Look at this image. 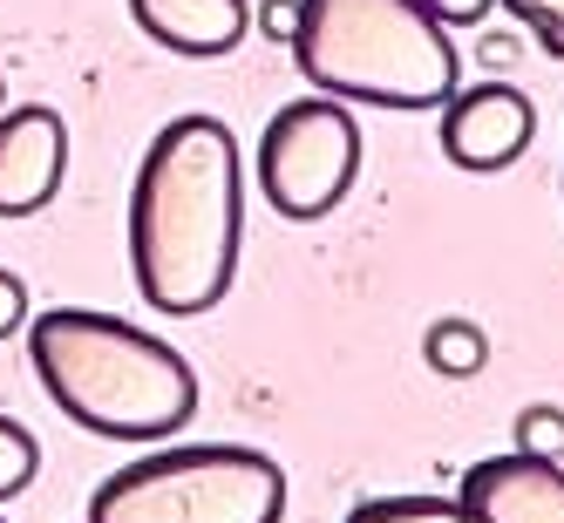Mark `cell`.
<instances>
[{
    "label": "cell",
    "mask_w": 564,
    "mask_h": 523,
    "mask_svg": "<svg viewBox=\"0 0 564 523\" xmlns=\"http://www.w3.org/2000/svg\"><path fill=\"white\" fill-rule=\"evenodd\" d=\"M0 109H8V83H0Z\"/></svg>",
    "instance_id": "19"
},
{
    "label": "cell",
    "mask_w": 564,
    "mask_h": 523,
    "mask_svg": "<svg viewBox=\"0 0 564 523\" xmlns=\"http://www.w3.org/2000/svg\"><path fill=\"white\" fill-rule=\"evenodd\" d=\"M252 28L265 34V42H286V48H293V34H300V0H259V8H252Z\"/></svg>",
    "instance_id": "15"
},
{
    "label": "cell",
    "mask_w": 564,
    "mask_h": 523,
    "mask_svg": "<svg viewBox=\"0 0 564 523\" xmlns=\"http://www.w3.org/2000/svg\"><path fill=\"white\" fill-rule=\"evenodd\" d=\"M510 449L544 456V462H564V408H557V401H531V408H517Z\"/></svg>",
    "instance_id": "12"
},
{
    "label": "cell",
    "mask_w": 564,
    "mask_h": 523,
    "mask_svg": "<svg viewBox=\"0 0 564 523\" xmlns=\"http://www.w3.org/2000/svg\"><path fill=\"white\" fill-rule=\"evenodd\" d=\"M238 231H246V171L238 137L218 116H177L150 137L137 184H130V272L137 293L171 313L197 319L231 293Z\"/></svg>",
    "instance_id": "1"
},
{
    "label": "cell",
    "mask_w": 564,
    "mask_h": 523,
    "mask_svg": "<svg viewBox=\"0 0 564 523\" xmlns=\"http://www.w3.org/2000/svg\"><path fill=\"white\" fill-rule=\"evenodd\" d=\"M476 55H482V68H490V62L503 68V62H510V34H482V48H476Z\"/></svg>",
    "instance_id": "18"
},
{
    "label": "cell",
    "mask_w": 564,
    "mask_h": 523,
    "mask_svg": "<svg viewBox=\"0 0 564 523\" xmlns=\"http://www.w3.org/2000/svg\"><path fill=\"white\" fill-rule=\"evenodd\" d=\"M34 476H42V442H34L14 415H0V503L21 497Z\"/></svg>",
    "instance_id": "13"
},
{
    "label": "cell",
    "mask_w": 564,
    "mask_h": 523,
    "mask_svg": "<svg viewBox=\"0 0 564 523\" xmlns=\"http://www.w3.org/2000/svg\"><path fill=\"white\" fill-rule=\"evenodd\" d=\"M130 14H137V28L156 48L191 55V62L231 55L238 42H246V28H252L246 0H130Z\"/></svg>",
    "instance_id": "9"
},
{
    "label": "cell",
    "mask_w": 564,
    "mask_h": 523,
    "mask_svg": "<svg viewBox=\"0 0 564 523\" xmlns=\"http://www.w3.org/2000/svg\"><path fill=\"white\" fill-rule=\"evenodd\" d=\"M347 523H469L456 497H375V503H354Z\"/></svg>",
    "instance_id": "11"
},
{
    "label": "cell",
    "mask_w": 564,
    "mask_h": 523,
    "mask_svg": "<svg viewBox=\"0 0 564 523\" xmlns=\"http://www.w3.org/2000/svg\"><path fill=\"white\" fill-rule=\"evenodd\" d=\"M469 523H564V469L544 456H490L463 476L456 490Z\"/></svg>",
    "instance_id": "8"
},
{
    "label": "cell",
    "mask_w": 564,
    "mask_h": 523,
    "mask_svg": "<svg viewBox=\"0 0 564 523\" xmlns=\"http://www.w3.org/2000/svg\"><path fill=\"white\" fill-rule=\"evenodd\" d=\"M21 327H28V286H21L8 265H0V340L21 334Z\"/></svg>",
    "instance_id": "16"
},
{
    "label": "cell",
    "mask_w": 564,
    "mask_h": 523,
    "mask_svg": "<svg viewBox=\"0 0 564 523\" xmlns=\"http://www.w3.org/2000/svg\"><path fill=\"white\" fill-rule=\"evenodd\" d=\"M422 8H429L442 28H469V21H482V14H490L497 0H422Z\"/></svg>",
    "instance_id": "17"
},
{
    "label": "cell",
    "mask_w": 564,
    "mask_h": 523,
    "mask_svg": "<svg viewBox=\"0 0 564 523\" xmlns=\"http://www.w3.org/2000/svg\"><path fill=\"white\" fill-rule=\"evenodd\" d=\"M497 8H503L523 34H538L544 55L564 62V0H497Z\"/></svg>",
    "instance_id": "14"
},
{
    "label": "cell",
    "mask_w": 564,
    "mask_h": 523,
    "mask_svg": "<svg viewBox=\"0 0 564 523\" xmlns=\"http://www.w3.org/2000/svg\"><path fill=\"white\" fill-rule=\"evenodd\" d=\"M28 368L68 422L109 442H164L197 415L191 360L96 306H48L28 319Z\"/></svg>",
    "instance_id": "2"
},
{
    "label": "cell",
    "mask_w": 564,
    "mask_h": 523,
    "mask_svg": "<svg viewBox=\"0 0 564 523\" xmlns=\"http://www.w3.org/2000/svg\"><path fill=\"white\" fill-rule=\"evenodd\" d=\"M422 360L435 374H449V381H476L482 368H490V334H482L476 319H463V313H442L422 334Z\"/></svg>",
    "instance_id": "10"
},
{
    "label": "cell",
    "mask_w": 564,
    "mask_h": 523,
    "mask_svg": "<svg viewBox=\"0 0 564 523\" xmlns=\"http://www.w3.org/2000/svg\"><path fill=\"white\" fill-rule=\"evenodd\" d=\"M354 171H360V123L334 96H300L272 109L259 137V190L279 218L293 225L327 218L354 190Z\"/></svg>",
    "instance_id": "5"
},
{
    "label": "cell",
    "mask_w": 564,
    "mask_h": 523,
    "mask_svg": "<svg viewBox=\"0 0 564 523\" xmlns=\"http://www.w3.org/2000/svg\"><path fill=\"white\" fill-rule=\"evenodd\" d=\"M286 516V469L265 449L238 442H191L150 449L96 482L89 523H279Z\"/></svg>",
    "instance_id": "4"
},
{
    "label": "cell",
    "mask_w": 564,
    "mask_h": 523,
    "mask_svg": "<svg viewBox=\"0 0 564 523\" xmlns=\"http://www.w3.org/2000/svg\"><path fill=\"white\" fill-rule=\"evenodd\" d=\"M300 75L334 102L435 109L463 89V62L422 0H300Z\"/></svg>",
    "instance_id": "3"
},
{
    "label": "cell",
    "mask_w": 564,
    "mask_h": 523,
    "mask_svg": "<svg viewBox=\"0 0 564 523\" xmlns=\"http://www.w3.org/2000/svg\"><path fill=\"white\" fill-rule=\"evenodd\" d=\"M68 177V123L48 102L0 109V218H34Z\"/></svg>",
    "instance_id": "7"
},
{
    "label": "cell",
    "mask_w": 564,
    "mask_h": 523,
    "mask_svg": "<svg viewBox=\"0 0 564 523\" xmlns=\"http://www.w3.org/2000/svg\"><path fill=\"white\" fill-rule=\"evenodd\" d=\"M538 143V102L510 83H476L442 102V156L456 171L497 177Z\"/></svg>",
    "instance_id": "6"
}]
</instances>
